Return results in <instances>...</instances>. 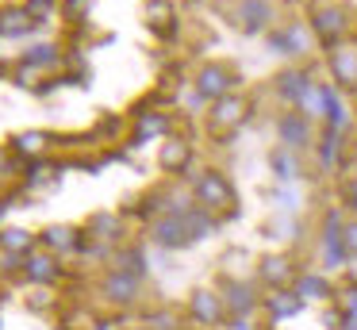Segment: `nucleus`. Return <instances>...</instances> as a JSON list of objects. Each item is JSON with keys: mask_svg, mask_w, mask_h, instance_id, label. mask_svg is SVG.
<instances>
[{"mask_svg": "<svg viewBox=\"0 0 357 330\" xmlns=\"http://www.w3.org/2000/svg\"><path fill=\"white\" fill-rule=\"evenodd\" d=\"M196 200H200L204 207H211V211H215V207H231L234 188L223 173H204L200 181H196Z\"/></svg>", "mask_w": 357, "mask_h": 330, "instance_id": "obj_1", "label": "nucleus"}, {"mask_svg": "<svg viewBox=\"0 0 357 330\" xmlns=\"http://www.w3.org/2000/svg\"><path fill=\"white\" fill-rule=\"evenodd\" d=\"M242 119H246V100H242V96H223V100H215V107H211V130L227 135V130H234Z\"/></svg>", "mask_w": 357, "mask_h": 330, "instance_id": "obj_2", "label": "nucleus"}, {"mask_svg": "<svg viewBox=\"0 0 357 330\" xmlns=\"http://www.w3.org/2000/svg\"><path fill=\"white\" fill-rule=\"evenodd\" d=\"M188 215V211H185ZM185 215H169V219H158L154 223V242L158 246H185V242H196L192 230H188V219Z\"/></svg>", "mask_w": 357, "mask_h": 330, "instance_id": "obj_3", "label": "nucleus"}, {"mask_svg": "<svg viewBox=\"0 0 357 330\" xmlns=\"http://www.w3.org/2000/svg\"><path fill=\"white\" fill-rule=\"evenodd\" d=\"M196 89H200V96H208V100H223L227 89H231V73H227L223 66H204Z\"/></svg>", "mask_w": 357, "mask_h": 330, "instance_id": "obj_4", "label": "nucleus"}, {"mask_svg": "<svg viewBox=\"0 0 357 330\" xmlns=\"http://www.w3.org/2000/svg\"><path fill=\"white\" fill-rule=\"evenodd\" d=\"M311 27H315V35L323 38V43H334V38L342 35V27H346V15H342V8H319Z\"/></svg>", "mask_w": 357, "mask_h": 330, "instance_id": "obj_5", "label": "nucleus"}, {"mask_svg": "<svg viewBox=\"0 0 357 330\" xmlns=\"http://www.w3.org/2000/svg\"><path fill=\"white\" fill-rule=\"evenodd\" d=\"M269 43H273V50H280V54H307L311 38H307V31H303L300 23H292V27L277 31Z\"/></svg>", "mask_w": 357, "mask_h": 330, "instance_id": "obj_6", "label": "nucleus"}, {"mask_svg": "<svg viewBox=\"0 0 357 330\" xmlns=\"http://www.w3.org/2000/svg\"><path fill=\"white\" fill-rule=\"evenodd\" d=\"M192 319H200L204 327H215L223 319V299L215 292H196L192 296Z\"/></svg>", "mask_w": 357, "mask_h": 330, "instance_id": "obj_7", "label": "nucleus"}, {"mask_svg": "<svg viewBox=\"0 0 357 330\" xmlns=\"http://www.w3.org/2000/svg\"><path fill=\"white\" fill-rule=\"evenodd\" d=\"M331 69L342 84H357V50L354 46H338L331 50Z\"/></svg>", "mask_w": 357, "mask_h": 330, "instance_id": "obj_8", "label": "nucleus"}, {"mask_svg": "<svg viewBox=\"0 0 357 330\" xmlns=\"http://www.w3.org/2000/svg\"><path fill=\"white\" fill-rule=\"evenodd\" d=\"M323 250H326V265H342V257H346V242H342V230H338V211L326 215Z\"/></svg>", "mask_w": 357, "mask_h": 330, "instance_id": "obj_9", "label": "nucleus"}, {"mask_svg": "<svg viewBox=\"0 0 357 330\" xmlns=\"http://www.w3.org/2000/svg\"><path fill=\"white\" fill-rule=\"evenodd\" d=\"M188 158H192V150H188V142L185 138H169V142L162 146V169L165 173H177V169H185L188 165Z\"/></svg>", "mask_w": 357, "mask_h": 330, "instance_id": "obj_10", "label": "nucleus"}, {"mask_svg": "<svg viewBox=\"0 0 357 330\" xmlns=\"http://www.w3.org/2000/svg\"><path fill=\"white\" fill-rule=\"evenodd\" d=\"M277 130H280V142H288V146H307V119H303V115L288 112L284 119L277 123Z\"/></svg>", "mask_w": 357, "mask_h": 330, "instance_id": "obj_11", "label": "nucleus"}, {"mask_svg": "<svg viewBox=\"0 0 357 330\" xmlns=\"http://www.w3.org/2000/svg\"><path fill=\"white\" fill-rule=\"evenodd\" d=\"M31 23L35 15L27 8H8V12H0V35H24Z\"/></svg>", "mask_w": 357, "mask_h": 330, "instance_id": "obj_12", "label": "nucleus"}, {"mask_svg": "<svg viewBox=\"0 0 357 330\" xmlns=\"http://www.w3.org/2000/svg\"><path fill=\"white\" fill-rule=\"evenodd\" d=\"M261 280H269L273 288H280V284L292 280V265H288V257H265L261 261Z\"/></svg>", "mask_w": 357, "mask_h": 330, "instance_id": "obj_13", "label": "nucleus"}, {"mask_svg": "<svg viewBox=\"0 0 357 330\" xmlns=\"http://www.w3.org/2000/svg\"><path fill=\"white\" fill-rule=\"evenodd\" d=\"M242 27L246 31H261L265 23H269V4H265V0H246V4H242Z\"/></svg>", "mask_w": 357, "mask_h": 330, "instance_id": "obj_14", "label": "nucleus"}, {"mask_svg": "<svg viewBox=\"0 0 357 330\" xmlns=\"http://www.w3.org/2000/svg\"><path fill=\"white\" fill-rule=\"evenodd\" d=\"M227 303H231L234 315H250V307H254V288H250V284H231V288H227Z\"/></svg>", "mask_w": 357, "mask_h": 330, "instance_id": "obj_15", "label": "nucleus"}, {"mask_svg": "<svg viewBox=\"0 0 357 330\" xmlns=\"http://www.w3.org/2000/svg\"><path fill=\"white\" fill-rule=\"evenodd\" d=\"M104 292H108L112 299H119V303H127V299H135V276H108V284H104Z\"/></svg>", "mask_w": 357, "mask_h": 330, "instance_id": "obj_16", "label": "nucleus"}, {"mask_svg": "<svg viewBox=\"0 0 357 330\" xmlns=\"http://www.w3.org/2000/svg\"><path fill=\"white\" fill-rule=\"evenodd\" d=\"M31 242H35V238L27 234V230H20V227L0 230V246H4V250H12V253H24V250H31Z\"/></svg>", "mask_w": 357, "mask_h": 330, "instance_id": "obj_17", "label": "nucleus"}, {"mask_svg": "<svg viewBox=\"0 0 357 330\" xmlns=\"http://www.w3.org/2000/svg\"><path fill=\"white\" fill-rule=\"evenodd\" d=\"M307 89H311V81L303 73H284L280 77V96H288V100H303Z\"/></svg>", "mask_w": 357, "mask_h": 330, "instance_id": "obj_18", "label": "nucleus"}, {"mask_svg": "<svg viewBox=\"0 0 357 330\" xmlns=\"http://www.w3.org/2000/svg\"><path fill=\"white\" fill-rule=\"evenodd\" d=\"M296 292H300V299H323L326 296V280L315 273L300 276V284H296Z\"/></svg>", "mask_w": 357, "mask_h": 330, "instance_id": "obj_19", "label": "nucleus"}, {"mask_svg": "<svg viewBox=\"0 0 357 330\" xmlns=\"http://www.w3.org/2000/svg\"><path fill=\"white\" fill-rule=\"evenodd\" d=\"M54 261L50 257H31L27 261V276H31V280H39V284H47V280H54Z\"/></svg>", "mask_w": 357, "mask_h": 330, "instance_id": "obj_20", "label": "nucleus"}, {"mask_svg": "<svg viewBox=\"0 0 357 330\" xmlns=\"http://www.w3.org/2000/svg\"><path fill=\"white\" fill-rule=\"evenodd\" d=\"M273 173H277L280 181H292L296 177V158L288 150H273Z\"/></svg>", "mask_w": 357, "mask_h": 330, "instance_id": "obj_21", "label": "nucleus"}, {"mask_svg": "<svg viewBox=\"0 0 357 330\" xmlns=\"http://www.w3.org/2000/svg\"><path fill=\"white\" fill-rule=\"evenodd\" d=\"M269 311L273 315H296L300 311V296H292V292H277V296L269 299Z\"/></svg>", "mask_w": 357, "mask_h": 330, "instance_id": "obj_22", "label": "nucleus"}, {"mask_svg": "<svg viewBox=\"0 0 357 330\" xmlns=\"http://www.w3.org/2000/svg\"><path fill=\"white\" fill-rule=\"evenodd\" d=\"M47 246H54V250H73V246H77V238H73L70 227H50L47 230Z\"/></svg>", "mask_w": 357, "mask_h": 330, "instance_id": "obj_23", "label": "nucleus"}, {"mask_svg": "<svg viewBox=\"0 0 357 330\" xmlns=\"http://www.w3.org/2000/svg\"><path fill=\"white\" fill-rule=\"evenodd\" d=\"M158 130H165V115H142L135 142H146V138H150V135H158Z\"/></svg>", "mask_w": 357, "mask_h": 330, "instance_id": "obj_24", "label": "nucleus"}, {"mask_svg": "<svg viewBox=\"0 0 357 330\" xmlns=\"http://www.w3.org/2000/svg\"><path fill=\"white\" fill-rule=\"evenodd\" d=\"M16 146L24 153H43V146H47V135H43V130H31V135H20L16 138Z\"/></svg>", "mask_w": 357, "mask_h": 330, "instance_id": "obj_25", "label": "nucleus"}, {"mask_svg": "<svg viewBox=\"0 0 357 330\" xmlns=\"http://www.w3.org/2000/svg\"><path fill=\"white\" fill-rule=\"evenodd\" d=\"M54 61H58V50H54V46H47V43L35 46V50L27 54V66H54Z\"/></svg>", "mask_w": 357, "mask_h": 330, "instance_id": "obj_26", "label": "nucleus"}, {"mask_svg": "<svg viewBox=\"0 0 357 330\" xmlns=\"http://www.w3.org/2000/svg\"><path fill=\"white\" fill-rule=\"evenodd\" d=\"M169 4H162V0H154L150 4V23H158V27H169Z\"/></svg>", "mask_w": 357, "mask_h": 330, "instance_id": "obj_27", "label": "nucleus"}, {"mask_svg": "<svg viewBox=\"0 0 357 330\" xmlns=\"http://www.w3.org/2000/svg\"><path fill=\"white\" fill-rule=\"evenodd\" d=\"M342 307H346V319H349V322H357V288L342 296Z\"/></svg>", "mask_w": 357, "mask_h": 330, "instance_id": "obj_28", "label": "nucleus"}, {"mask_svg": "<svg viewBox=\"0 0 357 330\" xmlns=\"http://www.w3.org/2000/svg\"><path fill=\"white\" fill-rule=\"evenodd\" d=\"M342 242H346V253H357V223H349V227L342 230Z\"/></svg>", "mask_w": 357, "mask_h": 330, "instance_id": "obj_29", "label": "nucleus"}, {"mask_svg": "<svg viewBox=\"0 0 357 330\" xmlns=\"http://www.w3.org/2000/svg\"><path fill=\"white\" fill-rule=\"evenodd\" d=\"M150 330H177L173 327V315H150Z\"/></svg>", "mask_w": 357, "mask_h": 330, "instance_id": "obj_30", "label": "nucleus"}, {"mask_svg": "<svg viewBox=\"0 0 357 330\" xmlns=\"http://www.w3.org/2000/svg\"><path fill=\"white\" fill-rule=\"evenodd\" d=\"M231 330H250V319H246V315H234V319H231Z\"/></svg>", "mask_w": 357, "mask_h": 330, "instance_id": "obj_31", "label": "nucleus"}, {"mask_svg": "<svg viewBox=\"0 0 357 330\" xmlns=\"http://www.w3.org/2000/svg\"><path fill=\"white\" fill-rule=\"evenodd\" d=\"M47 8H50V0H31V4H27V12H47Z\"/></svg>", "mask_w": 357, "mask_h": 330, "instance_id": "obj_32", "label": "nucleus"}, {"mask_svg": "<svg viewBox=\"0 0 357 330\" xmlns=\"http://www.w3.org/2000/svg\"><path fill=\"white\" fill-rule=\"evenodd\" d=\"M100 330H108V327H100Z\"/></svg>", "mask_w": 357, "mask_h": 330, "instance_id": "obj_33", "label": "nucleus"}]
</instances>
